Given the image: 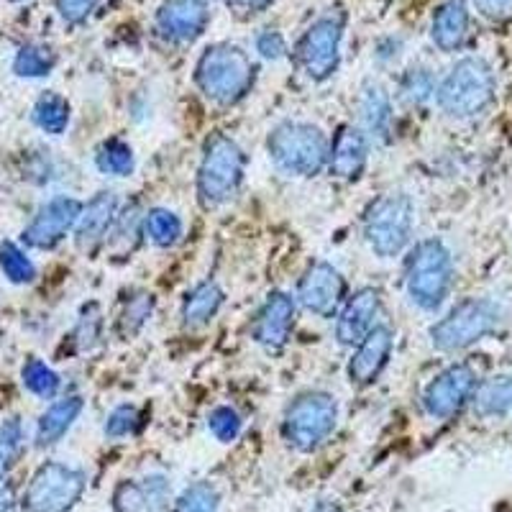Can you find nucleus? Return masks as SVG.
<instances>
[{"label": "nucleus", "instance_id": "nucleus-1", "mask_svg": "<svg viewBox=\"0 0 512 512\" xmlns=\"http://www.w3.org/2000/svg\"><path fill=\"white\" fill-rule=\"evenodd\" d=\"M269 157L290 177H315L328 167L331 141L313 123L282 121L269 131Z\"/></svg>", "mask_w": 512, "mask_h": 512}, {"label": "nucleus", "instance_id": "nucleus-2", "mask_svg": "<svg viewBox=\"0 0 512 512\" xmlns=\"http://www.w3.org/2000/svg\"><path fill=\"white\" fill-rule=\"evenodd\" d=\"M256 77V64L249 54L233 44H216L203 52L195 67L200 93L218 105H236L249 95Z\"/></svg>", "mask_w": 512, "mask_h": 512}, {"label": "nucleus", "instance_id": "nucleus-3", "mask_svg": "<svg viewBox=\"0 0 512 512\" xmlns=\"http://www.w3.org/2000/svg\"><path fill=\"white\" fill-rule=\"evenodd\" d=\"M246 175V154L231 136L213 134L205 141L198 169V198L213 210L239 195Z\"/></svg>", "mask_w": 512, "mask_h": 512}, {"label": "nucleus", "instance_id": "nucleus-4", "mask_svg": "<svg viewBox=\"0 0 512 512\" xmlns=\"http://www.w3.org/2000/svg\"><path fill=\"white\" fill-rule=\"evenodd\" d=\"M495 72L482 57H464L436 90L438 108L451 118H474L495 100Z\"/></svg>", "mask_w": 512, "mask_h": 512}, {"label": "nucleus", "instance_id": "nucleus-5", "mask_svg": "<svg viewBox=\"0 0 512 512\" xmlns=\"http://www.w3.org/2000/svg\"><path fill=\"white\" fill-rule=\"evenodd\" d=\"M408 295L420 310H438L446 303L454 285V259L446 244L438 239H425L410 251L405 264Z\"/></svg>", "mask_w": 512, "mask_h": 512}, {"label": "nucleus", "instance_id": "nucleus-6", "mask_svg": "<svg viewBox=\"0 0 512 512\" xmlns=\"http://www.w3.org/2000/svg\"><path fill=\"white\" fill-rule=\"evenodd\" d=\"M413 200L402 192H390L374 200L364 216V236L379 259H395L405 251L413 233Z\"/></svg>", "mask_w": 512, "mask_h": 512}, {"label": "nucleus", "instance_id": "nucleus-7", "mask_svg": "<svg viewBox=\"0 0 512 512\" xmlns=\"http://www.w3.org/2000/svg\"><path fill=\"white\" fill-rule=\"evenodd\" d=\"M502 320V310L495 300L472 297L456 305L446 318H441L431 328V341L438 351H461L482 341L484 336L495 333Z\"/></svg>", "mask_w": 512, "mask_h": 512}, {"label": "nucleus", "instance_id": "nucleus-8", "mask_svg": "<svg viewBox=\"0 0 512 512\" xmlns=\"http://www.w3.org/2000/svg\"><path fill=\"white\" fill-rule=\"evenodd\" d=\"M338 420V402L328 392H303L290 402L282 423L287 443L303 454H310L328 441Z\"/></svg>", "mask_w": 512, "mask_h": 512}, {"label": "nucleus", "instance_id": "nucleus-9", "mask_svg": "<svg viewBox=\"0 0 512 512\" xmlns=\"http://www.w3.org/2000/svg\"><path fill=\"white\" fill-rule=\"evenodd\" d=\"M88 487V477L75 466L49 461L34 474L24 495L29 512H70Z\"/></svg>", "mask_w": 512, "mask_h": 512}, {"label": "nucleus", "instance_id": "nucleus-10", "mask_svg": "<svg viewBox=\"0 0 512 512\" xmlns=\"http://www.w3.org/2000/svg\"><path fill=\"white\" fill-rule=\"evenodd\" d=\"M341 39H344V13H326L305 31L297 57L305 75L315 82H323L336 72L341 57Z\"/></svg>", "mask_w": 512, "mask_h": 512}, {"label": "nucleus", "instance_id": "nucleus-11", "mask_svg": "<svg viewBox=\"0 0 512 512\" xmlns=\"http://www.w3.org/2000/svg\"><path fill=\"white\" fill-rule=\"evenodd\" d=\"M477 390V374L469 364H451L423 392V408L431 418H454Z\"/></svg>", "mask_w": 512, "mask_h": 512}, {"label": "nucleus", "instance_id": "nucleus-12", "mask_svg": "<svg viewBox=\"0 0 512 512\" xmlns=\"http://www.w3.org/2000/svg\"><path fill=\"white\" fill-rule=\"evenodd\" d=\"M297 300L303 303L308 313L333 318L346 303L344 274L328 262H313L305 269L300 287H297Z\"/></svg>", "mask_w": 512, "mask_h": 512}, {"label": "nucleus", "instance_id": "nucleus-13", "mask_svg": "<svg viewBox=\"0 0 512 512\" xmlns=\"http://www.w3.org/2000/svg\"><path fill=\"white\" fill-rule=\"evenodd\" d=\"M80 213V200L64 198V195L52 198L36 213L34 221L26 226L24 241L29 246H34V249H52V246H57L70 233V228L77 226Z\"/></svg>", "mask_w": 512, "mask_h": 512}, {"label": "nucleus", "instance_id": "nucleus-14", "mask_svg": "<svg viewBox=\"0 0 512 512\" xmlns=\"http://www.w3.org/2000/svg\"><path fill=\"white\" fill-rule=\"evenodd\" d=\"M295 326V300L287 292H272L251 323V338L269 351H277L290 341Z\"/></svg>", "mask_w": 512, "mask_h": 512}, {"label": "nucleus", "instance_id": "nucleus-15", "mask_svg": "<svg viewBox=\"0 0 512 512\" xmlns=\"http://www.w3.org/2000/svg\"><path fill=\"white\" fill-rule=\"evenodd\" d=\"M379 308H382V297L374 287H361L354 295L346 297L336 323L338 344L359 346L372 333V328L377 326Z\"/></svg>", "mask_w": 512, "mask_h": 512}, {"label": "nucleus", "instance_id": "nucleus-16", "mask_svg": "<svg viewBox=\"0 0 512 512\" xmlns=\"http://www.w3.org/2000/svg\"><path fill=\"white\" fill-rule=\"evenodd\" d=\"M392 349H395V333L390 326H374L359 346H356L354 356L349 361V382L356 387H369L377 382L384 367L390 364Z\"/></svg>", "mask_w": 512, "mask_h": 512}, {"label": "nucleus", "instance_id": "nucleus-17", "mask_svg": "<svg viewBox=\"0 0 512 512\" xmlns=\"http://www.w3.org/2000/svg\"><path fill=\"white\" fill-rule=\"evenodd\" d=\"M208 0H164L157 13V29L164 39L187 44L208 26Z\"/></svg>", "mask_w": 512, "mask_h": 512}, {"label": "nucleus", "instance_id": "nucleus-18", "mask_svg": "<svg viewBox=\"0 0 512 512\" xmlns=\"http://www.w3.org/2000/svg\"><path fill=\"white\" fill-rule=\"evenodd\" d=\"M369 162V136L359 126L338 128L328 154V172L338 180H359Z\"/></svg>", "mask_w": 512, "mask_h": 512}, {"label": "nucleus", "instance_id": "nucleus-19", "mask_svg": "<svg viewBox=\"0 0 512 512\" xmlns=\"http://www.w3.org/2000/svg\"><path fill=\"white\" fill-rule=\"evenodd\" d=\"M118 216V198L116 192L103 190L98 192L88 205H82V213L77 218L75 239L80 246H95L108 236L113 221Z\"/></svg>", "mask_w": 512, "mask_h": 512}, {"label": "nucleus", "instance_id": "nucleus-20", "mask_svg": "<svg viewBox=\"0 0 512 512\" xmlns=\"http://www.w3.org/2000/svg\"><path fill=\"white\" fill-rule=\"evenodd\" d=\"M361 131L374 141H390L392 134V100L379 82H367L359 98Z\"/></svg>", "mask_w": 512, "mask_h": 512}, {"label": "nucleus", "instance_id": "nucleus-21", "mask_svg": "<svg viewBox=\"0 0 512 512\" xmlns=\"http://www.w3.org/2000/svg\"><path fill=\"white\" fill-rule=\"evenodd\" d=\"M469 34V11L464 0H446L433 16L431 36L441 52H456Z\"/></svg>", "mask_w": 512, "mask_h": 512}, {"label": "nucleus", "instance_id": "nucleus-22", "mask_svg": "<svg viewBox=\"0 0 512 512\" xmlns=\"http://www.w3.org/2000/svg\"><path fill=\"white\" fill-rule=\"evenodd\" d=\"M223 300H226V295H223V290L216 282H200V285H195L185 295V303H182V323L187 328L208 326L210 320L218 315V310L223 308Z\"/></svg>", "mask_w": 512, "mask_h": 512}, {"label": "nucleus", "instance_id": "nucleus-23", "mask_svg": "<svg viewBox=\"0 0 512 512\" xmlns=\"http://www.w3.org/2000/svg\"><path fill=\"white\" fill-rule=\"evenodd\" d=\"M82 413L80 397H64V400L54 402L52 408L39 418V428H36V443L39 446H54L64 433L70 431L75 420Z\"/></svg>", "mask_w": 512, "mask_h": 512}, {"label": "nucleus", "instance_id": "nucleus-24", "mask_svg": "<svg viewBox=\"0 0 512 512\" xmlns=\"http://www.w3.org/2000/svg\"><path fill=\"white\" fill-rule=\"evenodd\" d=\"M474 410L484 418L512 413V377H495L479 384L474 392Z\"/></svg>", "mask_w": 512, "mask_h": 512}, {"label": "nucleus", "instance_id": "nucleus-25", "mask_svg": "<svg viewBox=\"0 0 512 512\" xmlns=\"http://www.w3.org/2000/svg\"><path fill=\"white\" fill-rule=\"evenodd\" d=\"M146 239L159 249H169L182 239V218L169 208H152L144 218Z\"/></svg>", "mask_w": 512, "mask_h": 512}, {"label": "nucleus", "instance_id": "nucleus-26", "mask_svg": "<svg viewBox=\"0 0 512 512\" xmlns=\"http://www.w3.org/2000/svg\"><path fill=\"white\" fill-rule=\"evenodd\" d=\"M95 164L103 175L111 177H128L134 172V149L121 139L105 141L95 154Z\"/></svg>", "mask_w": 512, "mask_h": 512}, {"label": "nucleus", "instance_id": "nucleus-27", "mask_svg": "<svg viewBox=\"0 0 512 512\" xmlns=\"http://www.w3.org/2000/svg\"><path fill=\"white\" fill-rule=\"evenodd\" d=\"M34 121L47 134H64V128L70 123V105H67V100L62 95L47 93L34 105Z\"/></svg>", "mask_w": 512, "mask_h": 512}, {"label": "nucleus", "instance_id": "nucleus-28", "mask_svg": "<svg viewBox=\"0 0 512 512\" xmlns=\"http://www.w3.org/2000/svg\"><path fill=\"white\" fill-rule=\"evenodd\" d=\"M221 495L210 482H195L175 502V512H218Z\"/></svg>", "mask_w": 512, "mask_h": 512}, {"label": "nucleus", "instance_id": "nucleus-29", "mask_svg": "<svg viewBox=\"0 0 512 512\" xmlns=\"http://www.w3.org/2000/svg\"><path fill=\"white\" fill-rule=\"evenodd\" d=\"M154 310V297L149 292H134V295L128 297L126 305H123V315H121V333L123 338H131L144 328V323L152 318Z\"/></svg>", "mask_w": 512, "mask_h": 512}, {"label": "nucleus", "instance_id": "nucleus-30", "mask_svg": "<svg viewBox=\"0 0 512 512\" xmlns=\"http://www.w3.org/2000/svg\"><path fill=\"white\" fill-rule=\"evenodd\" d=\"M400 95L402 100L410 105L428 103V100L436 95V82H433L431 70H425V67H410L400 82Z\"/></svg>", "mask_w": 512, "mask_h": 512}, {"label": "nucleus", "instance_id": "nucleus-31", "mask_svg": "<svg viewBox=\"0 0 512 512\" xmlns=\"http://www.w3.org/2000/svg\"><path fill=\"white\" fill-rule=\"evenodd\" d=\"M21 451H24V425L18 418H11L0 425V479L11 472Z\"/></svg>", "mask_w": 512, "mask_h": 512}, {"label": "nucleus", "instance_id": "nucleus-32", "mask_svg": "<svg viewBox=\"0 0 512 512\" xmlns=\"http://www.w3.org/2000/svg\"><path fill=\"white\" fill-rule=\"evenodd\" d=\"M24 384H26V390L34 392V395L41 397V400H52V397L59 392V384L62 382H59L57 372H52L44 361L29 359L24 367Z\"/></svg>", "mask_w": 512, "mask_h": 512}, {"label": "nucleus", "instance_id": "nucleus-33", "mask_svg": "<svg viewBox=\"0 0 512 512\" xmlns=\"http://www.w3.org/2000/svg\"><path fill=\"white\" fill-rule=\"evenodd\" d=\"M0 269H3V274H6L11 282H16V285H21V282H31L36 274L29 256L18 249L16 244H11V241L0 244Z\"/></svg>", "mask_w": 512, "mask_h": 512}, {"label": "nucleus", "instance_id": "nucleus-34", "mask_svg": "<svg viewBox=\"0 0 512 512\" xmlns=\"http://www.w3.org/2000/svg\"><path fill=\"white\" fill-rule=\"evenodd\" d=\"M54 67V54L47 47H24L18 49L13 59V70L21 77H44Z\"/></svg>", "mask_w": 512, "mask_h": 512}, {"label": "nucleus", "instance_id": "nucleus-35", "mask_svg": "<svg viewBox=\"0 0 512 512\" xmlns=\"http://www.w3.org/2000/svg\"><path fill=\"white\" fill-rule=\"evenodd\" d=\"M241 415L231 408V405H218L210 410L208 415V431L218 438L221 443H231L239 438L241 433Z\"/></svg>", "mask_w": 512, "mask_h": 512}, {"label": "nucleus", "instance_id": "nucleus-36", "mask_svg": "<svg viewBox=\"0 0 512 512\" xmlns=\"http://www.w3.org/2000/svg\"><path fill=\"white\" fill-rule=\"evenodd\" d=\"M139 428V410L134 405H118L113 413L105 418V436L126 438Z\"/></svg>", "mask_w": 512, "mask_h": 512}, {"label": "nucleus", "instance_id": "nucleus-37", "mask_svg": "<svg viewBox=\"0 0 512 512\" xmlns=\"http://www.w3.org/2000/svg\"><path fill=\"white\" fill-rule=\"evenodd\" d=\"M141 489H144L146 507L149 512H164L169 505V479L164 474H149L141 479Z\"/></svg>", "mask_w": 512, "mask_h": 512}, {"label": "nucleus", "instance_id": "nucleus-38", "mask_svg": "<svg viewBox=\"0 0 512 512\" xmlns=\"http://www.w3.org/2000/svg\"><path fill=\"white\" fill-rule=\"evenodd\" d=\"M113 507H116V512H149L144 489L136 482L118 484L116 495H113Z\"/></svg>", "mask_w": 512, "mask_h": 512}, {"label": "nucleus", "instance_id": "nucleus-39", "mask_svg": "<svg viewBox=\"0 0 512 512\" xmlns=\"http://www.w3.org/2000/svg\"><path fill=\"white\" fill-rule=\"evenodd\" d=\"M100 328H103V318H100L98 305H90V308L85 310V315L80 318V326H77L75 331L77 344H80L82 351H90L95 344H98Z\"/></svg>", "mask_w": 512, "mask_h": 512}, {"label": "nucleus", "instance_id": "nucleus-40", "mask_svg": "<svg viewBox=\"0 0 512 512\" xmlns=\"http://www.w3.org/2000/svg\"><path fill=\"white\" fill-rule=\"evenodd\" d=\"M98 6V0H57V8L62 13L64 21L70 24H80L93 13V8Z\"/></svg>", "mask_w": 512, "mask_h": 512}, {"label": "nucleus", "instance_id": "nucleus-41", "mask_svg": "<svg viewBox=\"0 0 512 512\" xmlns=\"http://www.w3.org/2000/svg\"><path fill=\"white\" fill-rule=\"evenodd\" d=\"M256 52L262 54L264 59L277 62V59L285 57L287 52L285 39H282V34H277V31H264V34H259V39H256Z\"/></svg>", "mask_w": 512, "mask_h": 512}, {"label": "nucleus", "instance_id": "nucleus-42", "mask_svg": "<svg viewBox=\"0 0 512 512\" xmlns=\"http://www.w3.org/2000/svg\"><path fill=\"white\" fill-rule=\"evenodd\" d=\"M477 8L489 18H502L512 11V0H477Z\"/></svg>", "mask_w": 512, "mask_h": 512}, {"label": "nucleus", "instance_id": "nucleus-43", "mask_svg": "<svg viewBox=\"0 0 512 512\" xmlns=\"http://www.w3.org/2000/svg\"><path fill=\"white\" fill-rule=\"evenodd\" d=\"M16 510V492L8 484V479H0V512H13Z\"/></svg>", "mask_w": 512, "mask_h": 512}, {"label": "nucleus", "instance_id": "nucleus-44", "mask_svg": "<svg viewBox=\"0 0 512 512\" xmlns=\"http://www.w3.org/2000/svg\"><path fill=\"white\" fill-rule=\"evenodd\" d=\"M233 6L241 8V11H249V13H259L272 3V0H231Z\"/></svg>", "mask_w": 512, "mask_h": 512}]
</instances>
